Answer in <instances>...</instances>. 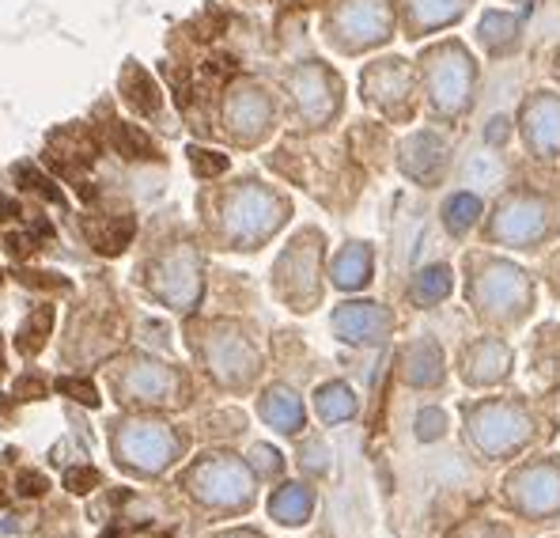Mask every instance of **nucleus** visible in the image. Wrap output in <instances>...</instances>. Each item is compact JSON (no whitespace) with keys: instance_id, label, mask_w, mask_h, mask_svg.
<instances>
[{"instance_id":"26","label":"nucleus","mask_w":560,"mask_h":538,"mask_svg":"<svg viewBox=\"0 0 560 538\" xmlns=\"http://www.w3.org/2000/svg\"><path fill=\"white\" fill-rule=\"evenodd\" d=\"M439 433H443V414H436V410L420 414V436H424V440H436Z\"/></svg>"},{"instance_id":"4","label":"nucleus","mask_w":560,"mask_h":538,"mask_svg":"<svg viewBox=\"0 0 560 538\" xmlns=\"http://www.w3.org/2000/svg\"><path fill=\"white\" fill-rule=\"evenodd\" d=\"M121 95H125V103L133 106L137 114H144V118L159 114V106H163L159 83L152 80V73H144L137 61H129V64H125V73H121Z\"/></svg>"},{"instance_id":"8","label":"nucleus","mask_w":560,"mask_h":538,"mask_svg":"<svg viewBox=\"0 0 560 538\" xmlns=\"http://www.w3.org/2000/svg\"><path fill=\"white\" fill-rule=\"evenodd\" d=\"M53 330V308H38L24 327H19L15 334V349L24 353V357H38L42 349H46V337Z\"/></svg>"},{"instance_id":"30","label":"nucleus","mask_w":560,"mask_h":538,"mask_svg":"<svg viewBox=\"0 0 560 538\" xmlns=\"http://www.w3.org/2000/svg\"><path fill=\"white\" fill-rule=\"evenodd\" d=\"M504 118H492V129H488V141H504Z\"/></svg>"},{"instance_id":"17","label":"nucleus","mask_w":560,"mask_h":538,"mask_svg":"<svg viewBox=\"0 0 560 538\" xmlns=\"http://www.w3.org/2000/svg\"><path fill=\"white\" fill-rule=\"evenodd\" d=\"M447 289H450V273H447L443 266H436V269L420 273V281H417L413 296H417V299H439V296H447Z\"/></svg>"},{"instance_id":"24","label":"nucleus","mask_w":560,"mask_h":538,"mask_svg":"<svg viewBox=\"0 0 560 538\" xmlns=\"http://www.w3.org/2000/svg\"><path fill=\"white\" fill-rule=\"evenodd\" d=\"M50 489V482L38 474V470H24V474H19V493H24V497H42V493Z\"/></svg>"},{"instance_id":"31","label":"nucleus","mask_w":560,"mask_h":538,"mask_svg":"<svg viewBox=\"0 0 560 538\" xmlns=\"http://www.w3.org/2000/svg\"><path fill=\"white\" fill-rule=\"evenodd\" d=\"M295 5H307L311 8V5H326V0H295Z\"/></svg>"},{"instance_id":"14","label":"nucleus","mask_w":560,"mask_h":538,"mask_svg":"<svg viewBox=\"0 0 560 538\" xmlns=\"http://www.w3.org/2000/svg\"><path fill=\"white\" fill-rule=\"evenodd\" d=\"M368 269H372V262H368V250H360V247H352L349 254L337 262V285H344V289H352V285H363L368 281Z\"/></svg>"},{"instance_id":"11","label":"nucleus","mask_w":560,"mask_h":538,"mask_svg":"<svg viewBox=\"0 0 560 538\" xmlns=\"http://www.w3.org/2000/svg\"><path fill=\"white\" fill-rule=\"evenodd\" d=\"M266 118H269V106L262 99V92H243L231 99V111H227V122L239 125V122H254V133H262L266 129Z\"/></svg>"},{"instance_id":"32","label":"nucleus","mask_w":560,"mask_h":538,"mask_svg":"<svg viewBox=\"0 0 560 538\" xmlns=\"http://www.w3.org/2000/svg\"><path fill=\"white\" fill-rule=\"evenodd\" d=\"M0 368H5V349H0Z\"/></svg>"},{"instance_id":"10","label":"nucleus","mask_w":560,"mask_h":538,"mask_svg":"<svg viewBox=\"0 0 560 538\" xmlns=\"http://www.w3.org/2000/svg\"><path fill=\"white\" fill-rule=\"evenodd\" d=\"M307 508H311V493L304 485H285V493H276L269 501V512L280 523H304Z\"/></svg>"},{"instance_id":"21","label":"nucleus","mask_w":560,"mask_h":538,"mask_svg":"<svg viewBox=\"0 0 560 538\" xmlns=\"http://www.w3.org/2000/svg\"><path fill=\"white\" fill-rule=\"evenodd\" d=\"M235 73V57L231 54H212L208 61H205V76L208 80H227Z\"/></svg>"},{"instance_id":"13","label":"nucleus","mask_w":560,"mask_h":538,"mask_svg":"<svg viewBox=\"0 0 560 538\" xmlns=\"http://www.w3.org/2000/svg\"><path fill=\"white\" fill-rule=\"evenodd\" d=\"M318 410L326 421H341V417H349L356 410V402L349 395V386H341V383H330V386H322L318 391Z\"/></svg>"},{"instance_id":"22","label":"nucleus","mask_w":560,"mask_h":538,"mask_svg":"<svg viewBox=\"0 0 560 538\" xmlns=\"http://www.w3.org/2000/svg\"><path fill=\"white\" fill-rule=\"evenodd\" d=\"M15 398H24V402H31V398H46V383H42V376H19V383H15Z\"/></svg>"},{"instance_id":"2","label":"nucleus","mask_w":560,"mask_h":538,"mask_svg":"<svg viewBox=\"0 0 560 538\" xmlns=\"http://www.w3.org/2000/svg\"><path fill=\"white\" fill-rule=\"evenodd\" d=\"M170 451H175V440L163 425H137L125 433V444L118 440V455H125V463L137 470H163L170 463Z\"/></svg>"},{"instance_id":"6","label":"nucleus","mask_w":560,"mask_h":538,"mask_svg":"<svg viewBox=\"0 0 560 538\" xmlns=\"http://www.w3.org/2000/svg\"><path fill=\"white\" fill-rule=\"evenodd\" d=\"M386 8H382V0H352L349 8H344L341 15V27H356L363 31L360 38L363 42H375V38H386Z\"/></svg>"},{"instance_id":"27","label":"nucleus","mask_w":560,"mask_h":538,"mask_svg":"<svg viewBox=\"0 0 560 538\" xmlns=\"http://www.w3.org/2000/svg\"><path fill=\"white\" fill-rule=\"evenodd\" d=\"M254 459H262V470H273V474L280 470V455L269 451V447H254Z\"/></svg>"},{"instance_id":"25","label":"nucleus","mask_w":560,"mask_h":538,"mask_svg":"<svg viewBox=\"0 0 560 538\" xmlns=\"http://www.w3.org/2000/svg\"><path fill=\"white\" fill-rule=\"evenodd\" d=\"M5 247H8L12 258H27V254L38 250V240H34V235H19V231H12L8 240H5Z\"/></svg>"},{"instance_id":"9","label":"nucleus","mask_w":560,"mask_h":538,"mask_svg":"<svg viewBox=\"0 0 560 538\" xmlns=\"http://www.w3.org/2000/svg\"><path fill=\"white\" fill-rule=\"evenodd\" d=\"M111 144L118 148L125 160H152V156H156L152 137H148L144 129L129 125V122H114V125H111Z\"/></svg>"},{"instance_id":"18","label":"nucleus","mask_w":560,"mask_h":538,"mask_svg":"<svg viewBox=\"0 0 560 538\" xmlns=\"http://www.w3.org/2000/svg\"><path fill=\"white\" fill-rule=\"evenodd\" d=\"M57 391H61V395H69V398L80 402V406H99V391H95V383H92V379L64 376V379H57Z\"/></svg>"},{"instance_id":"3","label":"nucleus","mask_w":560,"mask_h":538,"mask_svg":"<svg viewBox=\"0 0 560 538\" xmlns=\"http://www.w3.org/2000/svg\"><path fill=\"white\" fill-rule=\"evenodd\" d=\"M88 228V240L99 254H121L137 235V220L129 212H111V217H95L83 224Z\"/></svg>"},{"instance_id":"12","label":"nucleus","mask_w":560,"mask_h":538,"mask_svg":"<svg viewBox=\"0 0 560 538\" xmlns=\"http://www.w3.org/2000/svg\"><path fill=\"white\" fill-rule=\"evenodd\" d=\"M12 175H15V182L24 186V190L38 193V198H46V201H61V205H64V193H61V186H57L53 179L42 175L38 167H31V163H15V167H12Z\"/></svg>"},{"instance_id":"20","label":"nucleus","mask_w":560,"mask_h":538,"mask_svg":"<svg viewBox=\"0 0 560 538\" xmlns=\"http://www.w3.org/2000/svg\"><path fill=\"white\" fill-rule=\"evenodd\" d=\"M19 281H24L27 289H50V292H64L69 289V281H64V277H57V273H42V269H24L19 273Z\"/></svg>"},{"instance_id":"16","label":"nucleus","mask_w":560,"mask_h":538,"mask_svg":"<svg viewBox=\"0 0 560 538\" xmlns=\"http://www.w3.org/2000/svg\"><path fill=\"white\" fill-rule=\"evenodd\" d=\"M478 198H469V193H459L455 201L447 205V224H450V231H466L469 224H473V217H478Z\"/></svg>"},{"instance_id":"15","label":"nucleus","mask_w":560,"mask_h":538,"mask_svg":"<svg viewBox=\"0 0 560 538\" xmlns=\"http://www.w3.org/2000/svg\"><path fill=\"white\" fill-rule=\"evenodd\" d=\"M186 156H189L193 175H201V179L224 175V171H227V156H220V152H208V148H189Z\"/></svg>"},{"instance_id":"28","label":"nucleus","mask_w":560,"mask_h":538,"mask_svg":"<svg viewBox=\"0 0 560 538\" xmlns=\"http://www.w3.org/2000/svg\"><path fill=\"white\" fill-rule=\"evenodd\" d=\"M19 217V205L12 201V198H5V193H0V220H15Z\"/></svg>"},{"instance_id":"1","label":"nucleus","mask_w":560,"mask_h":538,"mask_svg":"<svg viewBox=\"0 0 560 538\" xmlns=\"http://www.w3.org/2000/svg\"><path fill=\"white\" fill-rule=\"evenodd\" d=\"M189 485H193V493H198L201 501H208V504H246L250 501V485H246V474L235 463H224V459H217V463H205V466H198L189 474Z\"/></svg>"},{"instance_id":"7","label":"nucleus","mask_w":560,"mask_h":538,"mask_svg":"<svg viewBox=\"0 0 560 538\" xmlns=\"http://www.w3.org/2000/svg\"><path fill=\"white\" fill-rule=\"evenodd\" d=\"M262 417L273 421L280 433H295L299 421H304V410H299V402L285 391V386H273V391L262 398Z\"/></svg>"},{"instance_id":"19","label":"nucleus","mask_w":560,"mask_h":538,"mask_svg":"<svg viewBox=\"0 0 560 538\" xmlns=\"http://www.w3.org/2000/svg\"><path fill=\"white\" fill-rule=\"evenodd\" d=\"M99 485V470L95 466H72L69 474H64V489L69 493H92Z\"/></svg>"},{"instance_id":"23","label":"nucleus","mask_w":560,"mask_h":538,"mask_svg":"<svg viewBox=\"0 0 560 538\" xmlns=\"http://www.w3.org/2000/svg\"><path fill=\"white\" fill-rule=\"evenodd\" d=\"M189 31H193V38H217V34L224 31V15H220V12H217V15L205 12V15H201V19H198V24H193Z\"/></svg>"},{"instance_id":"29","label":"nucleus","mask_w":560,"mask_h":538,"mask_svg":"<svg viewBox=\"0 0 560 538\" xmlns=\"http://www.w3.org/2000/svg\"><path fill=\"white\" fill-rule=\"evenodd\" d=\"M469 175H473V179H488V175H492V163H488V160H478V163L469 167Z\"/></svg>"},{"instance_id":"5","label":"nucleus","mask_w":560,"mask_h":538,"mask_svg":"<svg viewBox=\"0 0 560 538\" xmlns=\"http://www.w3.org/2000/svg\"><path fill=\"white\" fill-rule=\"evenodd\" d=\"M333 322H337V330L349 341H372L386 327V315L375 304H349L344 311H337Z\"/></svg>"}]
</instances>
